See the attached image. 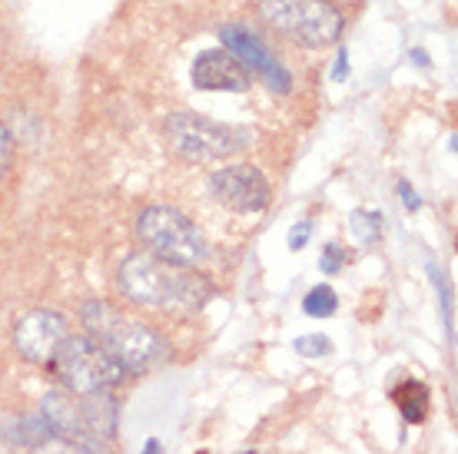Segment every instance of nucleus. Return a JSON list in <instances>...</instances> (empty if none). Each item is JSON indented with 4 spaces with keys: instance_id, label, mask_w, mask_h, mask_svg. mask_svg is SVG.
I'll return each instance as SVG.
<instances>
[{
    "instance_id": "f257e3e1",
    "label": "nucleus",
    "mask_w": 458,
    "mask_h": 454,
    "mask_svg": "<svg viewBox=\"0 0 458 454\" xmlns=\"http://www.w3.org/2000/svg\"><path fill=\"white\" fill-rule=\"evenodd\" d=\"M116 285L133 306L170 312V315H193L213 298V282L190 265H173L157 259L153 252H130L120 269Z\"/></svg>"
},
{
    "instance_id": "f03ea898",
    "label": "nucleus",
    "mask_w": 458,
    "mask_h": 454,
    "mask_svg": "<svg viewBox=\"0 0 458 454\" xmlns=\"http://www.w3.org/2000/svg\"><path fill=\"white\" fill-rule=\"evenodd\" d=\"M81 322L87 335L123 368L126 375H147V372H153L157 365L170 358V341L163 339V332L123 315L106 298L83 302Z\"/></svg>"
},
{
    "instance_id": "7ed1b4c3",
    "label": "nucleus",
    "mask_w": 458,
    "mask_h": 454,
    "mask_svg": "<svg viewBox=\"0 0 458 454\" xmlns=\"http://www.w3.org/2000/svg\"><path fill=\"white\" fill-rule=\"evenodd\" d=\"M137 236L157 259L173 265H203L209 259V242L203 229L176 206H147L137 216Z\"/></svg>"
},
{
    "instance_id": "20e7f679",
    "label": "nucleus",
    "mask_w": 458,
    "mask_h": 454,
    "mask_svg": "<svg viewBox=\"0 0 458 454\" xmlns=\"http://www.w3.org/2000/svg\"><path fill=\"white\" fill-rule=\"evenodd\" d=\"M166 139L176 156L190 163H213V159H229L242 153L252 143V130L207 120L190 110H176L166 116Z\"/></svg>"
},
{
    "instance_id": "39448f33",
    "label": "nucleus",
    "mask_w": 458,
    "mask_h": 454,
    "mask_svg": "<svg viewBox=\"0 0 458 454\" xmlns=\"http://www.w3.org/2000/svg\"><path fill=\"white\" fill-rule=\"evenodd\" d=\"M259 17L276 34L310 50L335 44L343 37V13L329 0H259Z\"/></svg>"
},
{
    "instance_id": "423d86ee",
    "label": "nucleus",
    "mask_w": 458,
    "mask_h": 454,
    "mask_svg": "<svg viewBox=\"0 0 458 454\" xmlns=\"http://www.w3.org/2000/svg\"><path fill=\"white\" fill-rule=\"evenodd\" d=\"M50 372L57 375L60 388H67L81 398L114 391L126 378L123 368L90 335H67L57 355L50 358Z\"/></svg>"
},
{
    "instance_id": "0eeeda50",
    "label": "nucleus",
    "mask_w": 458,
    "mask_h": 454,
    "mask_svg": "<svg viewBox=\"0 0 458 454\" xmlns=\"http://www.w3.org/2000/svg\"><path fill=\"white\" fill-rule=\"evenodd\" d=\"M67 335V315H60L54 308H30L13 325V349L21 352L23 362L50 365V358L57 355V349L64 345Z\"/></svg>"
},
{
    "instance_id": "6e6552de",
    "label": "nucleus",
    "mask_w": 458,
    "mask_h": 454,
    "mask_svg": "<svg viewBox=\"0 0 458 454\" xmlns=\"http://www.w3.org/2000/svg\"><path fill=\"white\" fill-rule=\"evenodd\" d=\"M219 40H223L229 57L236 60L242 70L246 67L256 70L273 93L293 90V77H289V70L283 67L269 50H266V44L252 34V30H246V27H240V23H226V27H219Z\"/></svg>"
},
{
    "instance_id": "1a4fd4ad",
    "label": "nucleus",
    "mask_w": 458,
    "mask_h": 454,
    "mask_svg": "<svg viewBox=\"0 0 458 454\" xmlns=\"http://www.w3.org/2000/svg\"><path fill=\"white\" fill-rule=\"evenodd\" d=\"M209 189L233 213H263L269 206V196H273L266 172L259 166H250V163H236V166L219 170L209 180Z\"/></svg>"
},
{
    "instance_id": "9d476101",
    "label": "nucleus",
    "mask_w": 458,
    "mask_h": 454,
    "mask_svg": "<svg viewBox=\"0 0 458 454\" xmlns=\"http://www.w3.org/2000/svg\"><path fill=\"white\" fill-rule=\"evenodd\" d=\"M190 77H193L196 90H209V93H246L252 87L250 73L229 57L226 50H203L193 60Z\"/></svg>"
},
{
    "instance_id": "9b49d317",
    "label": "nucleus",
    "mask_w": 458,
    "mask_h": 454,
    "mask_svg": "<svg viewBox=\"0 0 458 454\" xmlns=\"http://www.w3.org/2000/svg\"><path fill=\"white\" fill-rule=\"evenodd\" d=\"M40 418L54 428V434L64 438H83L87 425H83V398L67 391V388H54L47 391L40 401Z\"/></svg>"
},
{
    "instance_id": "f8f14e48",
    "label": "nucleus",
    "mask_w": 458,
    "mask_h": 454,
    "mask_svg": "<svg viewBox=\"0 0 458 454\" xmlns=\"http://www.w3.org/2000/svg\"><path fill=\"white\" fill-rule=\"evenodd\" d=\"M116 401L110 391L104 395H87L83 398V425H87V434L90 438H100V441H114L116 438Z\"/></svg>"
},
{
    "instance_id": "ddd939ff",
    "label": "nucleus",
    "mask_w": 458,
    "mask_h": 454,
    "mask_svg": "<svg viewBox=\"0 0 458 454\" xmlns=\"http://www.w3.org/2000/svg\"><path fill=\"white\" fill-rule=\"evenodd\" d=\"M392 401H395V408L402 411V418L409 421V425H419V421H425V415H428V388H425L422 382H415V378L402 382V385L392 391Z\"/></svg>"
},
{
    "instance_id": "4468645a",
    "label": "nucleus",
    "mask_w": 458,
    "mask_h": 454,
    "mask_svg": "<svg viewBox=\"0 0 458 454\" xmlns=\"http://www.w3.org/2000/svg\"><path fill=\"white\" fill-rule=\"evenodd\" d=\"M34 454H110L106 451V441L100 438H64V434H50L44 444H37Z\"/></svg>"
},
{
    "instance_id": "2eb2a0df",
    "label": "nucleus",
    "mask_w": 458,
    "mask_h": 454,
    "mask_svg": "<svg viewBox=\"0 0 458 454\" xmlns=\"http://www.w3.org/2000/svg\"><path fill=\"white\" fill-rule=\"evenodd\" d=\"M335 308H339V296L333 285H316L310 289V296L302 298V312L312 318H329L335 315Z\"/></svg>"
},
{
    "instance_id": "dca6fc26",
    "label": "nucleus",
    "mask_w": 458,
    "mask_h": 454,
    "mask_svg": "<svg viewBox=\"0 0 458 454\" xmlns=\"http://www.w3.org/2000/svg\"><path fill=\"white\" fill-rule=\"evenodd\" d=\"M349 229L359 242H376L382 236V216L378 213H366V209H355L349 216Z\"/></svg>"
},
{
    "instance_id": "f3484780",
    "label": "nucleus",
    "mask_w": 458,
    "mask_h": 454,
    "mask_svg": "<svg viewBox=\"0 0 458 454\" xmlns=\"http://www.w3.org/2000/svg\"><path fill=\"white\" fill-rule=\"evenodd\" d=\"M50 434H54V428H50V425H47L40 415H34V418H23L21 425H17V441L27 444L30 451H34L37 444H44Z\"/></svg>"
},
{
    "instance_id": "a211bd4d",
    "label": "nucleus",
    "mask_w": 458,
    "mask_h": 454,
    "mask_svg": "<svg viewBox=\"0 0 458 454\" xmlns=\"http://www.w3.org/2000/svg\"><path fill=\"white\" fill-rule=\"evenodd\" d=\"M293 349H296L302 358H326V355L333 352V339L329 335H299L293 341Z\"/></svg>"
},
{
    "instance_id": "6ab92c4d",
    "label": "nucleus",
    "mask_w": 458,
    "mask_h": 454,
    "mask_svg": "<svg viewBox=\"0 0 458 454\" xmlns=\"http://www.w3.org/2000/svg\"><path fill=\"white\" fill-rule=\"evenodd\" d=\"M349 262V252L339 246V242H329L326 249H322V256H319V269L326 275H333V273H343V265Z\"/></svg>"
},
{
    "instance_id": "aec40b11",
    "label": "nucleus",
    "mask_w": 458,
    "mask_h": 454,
    "mask_svg": "<svg viewBox=\"0 0 458 454\" xmlns=\"http://www.w3.org/2000/svg\"><path fill=\"white\" fill-rule=\"evenodd\" d=\"M310 236H312V223H296V226L289 229V249H293V252L306 249Z\"/></svg>"
},
{
    "instance_id": "412c9836",
    "label": "nucleus",
    "mask_w": 458,
    "mask_h": 454,
    "mask_svg": "<svg viewBox=\"0 0 458 454\" xmlns=\"http://www.w3.org/2000/svg\"><path fill=\"white\" fill-rule=\"evenodd\" d=\"M7 163H11V133H7V126L0 123V180L7 172Z\"/></svg>"
},
{
    "instance_id": "4be33fe9",
    "label": "nucleus",
    "mask_w": 458,
    "mask_h": 454,
    "mask_svg": "<svg viewBox=\"0 0 458 454\" xmlns=\"http://www.w3.org/2000/svg\"><path fill=\"white\" fill-rule=\"evenodd\" d=\"M399 196H402V203L409 206V209H419V206H422V203H419V196L412 193V186H409L405 180L399 182Z\"/></svg>"
},
{
    "instance_id": "5701e85b",
    "label": "nucleus",
    "mask_w": 458,
    "mask_h": 454,
    "mask_svg": "<svg viewBox=\"0 0 458 454\" xmlns=\"http://www.w3.org/2000/svg\"><path fill=\"white\" fill-rule=\"evenodd\" d=\"M345 73H349V54H339V60H335V67H333V80H345Z\"/></svg>"
},
{
    "instance_id": "b1692460",
    "label": "nucleus",
    "mask_w": 458,
    "mask_h": 454,
    "mask_svg": "<svg viewBox=\"0 0 458 454\" xmlns=\"http://www.w3.org/2000/svg\"><path fill=\"white\" fill-rule=\"evenodd\" d=\"M0 454H13L11 441H7V434H4V432H0Z\"/></svg>"
},
{
    "instance_id": "393cba45",
    "label": "nucleus",
    "mask_w": 458,
    "mask_h": 454,
    "mask_svg": "<svg viewBox=\"0 0 458 454\" xmlns=\"http://www.w3.org/2000/svg\"><path fill=\"white\" fill-rule=\"evenodd\" d=\"M143 454H160V441H153V438H149L147 441V451Z\"/></svg>"
}]
</instances>
